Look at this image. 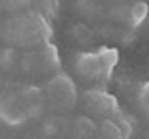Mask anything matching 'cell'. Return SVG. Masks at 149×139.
Returning a JSON list of instances; mask_svg holds the SVG:
<instances>
[{
    "instance_id": "3",
    "label": "cell",
    "mask_w": 149,
    "mask_h": 139,
    "mask_svg": "<svg viewBox=\"0 0 149 139\" xmlns=\"http://www.w3.org/2000/svg\"><path fill=\"white\" fill-rule=\"evenodd\" d=\"M0 121L6 125H22L28 121V115L22 107L20 95L14 92H4L0 93Z\"/></svg>"
},
{
    "instance_id": "10",
    "label": "cell",
    "mask_w": 149,
    "mask_h": 139,
    "mask_svg": "<svg viewBox=\"0 0 149 139\" xmlns=\"http://www.w3.org/2000/svg\"><path fill=\"white\" fill-rule=\"evenodd\" d=\"M145 111H147V113H149V105H147V107H145Z\"/></svg>"
},
{
    "instance_id": "5",
    "label": "cell",
    "mask_w": 149,
    "mask_h": 139,
    "mask_svg": "<svg viewBox=\"0 0 149 139\" xmlns=\"http://www.w3.org/2000/svg\"><path fill=\"white\" fill-rule=\"evenodd\" d=\"M86 97H88L90 107H92L93 111H97V113H115V111H117V104H115V99L111 97V95L100 92V90H95V92H88V93H86Z\"/></svg>"
},
{
    "instance_id": "2",
    "label": "cell",
    "mask_w": 149,
    "mask_h": 139,
    "mask_svg": "<svg viewBox=\"0 0 149 139\" xmlns=\"http://www.w3.org/2000/svg\"><path fill=\"white\" fill-rule=\"evenodd\" d=\"M46 99L54 109L68 111L78 104V90L76 83L66 74H56L46 85Z\"/></svg>"
},
{
    "instance_id": "9",
    "label": "cell",
    "mask_w": 149,
    "mask_h": 139,
    "mask_svg": "<svg viewBox=\"0 0 149 139\" xmlns=\"http://www.w3.org/2000/svg\"><path fill=\"white\" fill-rule=\"evenodd\" d=\"M139 104L143 105V107H147V105H149V81H147V83H143L141 90H139Z\"/></svg>"
},
{
    "instance_id": "4",
    "label": "cell",
    "mask_w": 149,
    "mask_h": 139,
    "mask_svg": "<svg viewBox=\"0 0 149 139\" xmlns=\"http://www.w3.org/2000/svg\"><path fill=\"white\" fill-rule=\"evenodd\" d=\"M20 101H22V107L24 111H26V115L28 119H32V117H40L44 113V109H46L48 105V99H46V92L42 90V88H38V85H26L20 90Z\"/></svg>"
},
{
    "instance_id": "8",
    "label": "cell",
    "mask_w": 149,
    "mask_h": 139,
    "mask_svg": "<svg viewBox=\"0 0 149 139\" xmlns=\"http://www.w3.org/2000/svg\"><path fill=\"white\" fill-rule=\"evenodd\" d=\"M72 133H74V139H92L93 135H97V125L90 117H78L74 121Z\"/></svg>"
},
{
    "instance_id": "1",
    "label": "cell",
    "mask_w": 149,
    "mask_h": 139,
    "mask_svg": "<svg viewBox=\"0 0 149 139\" xmlns=\"http://www.w3.org/2000/svg\"><path fill=\"white\" fill-rule=\"evenodd\" d=\"M119 60L117 50L103 48L100 52H84L76 58V72L88 80H107Z\"/></svg>"
},
{
    "instance_id": "7",
    "label": "cell",
    "mask_w": 149,
    "mask_h": 139,
    "mask_svg": "<svg viewBox=\"0 0 149 139\" xmlns=\"http://www.w3.org/2000/svg\"><path fill=\"white\" fill-rule=\"evenodd\" d=\"M97 137L100 139H127V135L117 121L105 117L102 123L97 125Z\"/></svg>"
},
{
    "instance_id": "6",
    "label": "cell",
    "mask_w": 149,
    "mask_h": 139,
    "mask_svg": "<svg viewBox=\"0 0 149 139\" xmlns=\"http://www.w3.org/2000/svg\"><path fill=\"white\" fill-rule=\"evenodd\" d=\"M149 14V4L143 2V0H137V2H131L129 6L125 8V20L129 28H137L145 22Z\"/></svg>"
}]
</instances>
